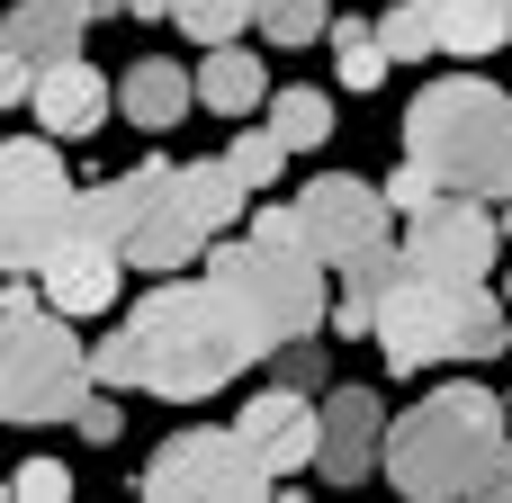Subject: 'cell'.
<instances>
[{"label": "cell", "mask_w": 512, "mask_h": 503, "mask_svg": "<svg viewBox=\"0 0 512 503\" xmlns=\"http://www.w3.org/2000/svg\"><path fill=\"white\" fill-rule=\"evenodd\" d=\"M252 360H261V351H252L243 324L216 306V288H207V279H171V288H153V297L90 351V387H108V396L144 387V396H162V405H198V396L234 387Z\"/></svg>", "instance_id": "cell-1"}, {"label": "cell", "mask_w": 512, "mask_h": 503, "mask_svg": "<svg viewBox=\"0 0 512 503\" xmlns=\"http://www.w3.org/2000/svg\"><path fill=\"white\" fill-rule=\"evenodd\" d=\"M369 333L387 351V369L423 378L432 360H495L504 333V297L486 279H432V270H387L378 279V306H369Z\"/></svg>", "instance_id": "cell-2"}, {"label": "cell", "mask_w": 512, "mask_h": 503, "mask_svg": "<svg viewBox=\"0 0 512 503\" xmlns=\"http://www.w3.org/2000/svg\"><path fill=\"white\" fill-rule=\"evenodd\" d=\"M495 441H504V396L459 378V387H432L414 414H387L378 468L396 495L450 503V495H477V468L495 459Z\"/></svg>", "instance_id": "cell-3"}, {"label": "cell", "mask_w": 512, "mask_h": 503, "mask_svg": "<svg viewBox=\"0 0 512 503\" xmlns=\"http://www.w3.org/2000/svg\"><path fill=\"white\" fill-rule=\"evenodd\" d=\"M405 162H423L441 189H468L486 207L512 198V99L477 72L423 81L405 108Z\"/></svg>", "instance_id": "cell-4"}, {"label": "cell", "mask_w": 512, "mask_h": 503, "mask_svg": "<svg viewBox=\"0 0 512 503\" xmlns=\"http://www.w3.org/2000/svg\"><path fill=\"white\" fill-rule=\"evenodd\" d=\"M81 387H90V342L72 333V315H54L27 288V270H0V423L18 432L63 423Z\"/></svg>", "instance_id": "cell-5"}, {"label": "cell", "mask_w": 512, "mask_h": 503, "mask_svg": "<svg viewBox=\"0 0 512 503\" xmlns=\"http://www.w3.org/2000/svg\"><path fill=\"white\" fill-rule=\"evenodd\" d=\"M207 288H216V306L243 324V342L252 351H279V342H297V333H324V261L306 252V243H216V261H207Z\"/></svg>", "instance_id": "cell-6"}, {"label": "cell", "mask_w": 512, "mask_h": 503, "mask_svg": "<svg viewBox=\"0 0 512 503\" xmlns=\"http://www.w3.org/2000/svg\"><path fill=\"white\" fill-rule=\"evenodd\" d=\"M234 216H243V180H234L225 162H171V171L153 180L144 216L126 225L117 261H126V270H153V279H171V270H189V261H198Z\"/></svg>", "instance_id": "cell-7"}, {"label": "cell", "mask_w": 512, "mask_h": 503, "mask_svg": "<svg viewBox=\"0 0 512 503\" xmlns=\"http://www.w3.org/2000/svg\"><path fill=\"white\" fill-rule=\"evenodd\" d=\"M72 225V180L54 135H9L0 144V270H36Z\"/></svg>", "instance_id": "cell-8"}, {"label": "cell", "mask_w": 512, "mask_h": 503, "mask_svg": "<svg viewBox=\"0 0 512 503\" xmlns=\"http://www.w3.org/2000/svg\"><path fill=\"white\" fill-rule=\"evenodd\" d=\"M135 495H153V503H270V468L234 441V423H198V432H171L153 450Z\"/></svg>", "instance_id": "cell-9"}, {"label": "cell", "mask_w": 512, "mask_h": 503, "mask_svg": "<svg viewBox=\"0 0 512 503\" xmlns=\"http://www.w3.org/2000/svg\"><path fill=\"white\" fill-rule=\"evenodd\" d=\"M495 243H504V234H495L486 198H468V189H432V198L414 207L396 261H405V270H432V279H486V270H495Z\"/></svg>", "instance_id": "cell-10"}, {"label": "cell", "mask_w": 512, "mask_h": 503, "mask_svg": "<svg viewBox=\"0 0 512 503\" xmlns=\"http://www.w3.org/2000/svg\"><path fill=\"white\" fill-rule=\"evenodd\" d=\"M378 441H387V405L369 387H324L315 396V468L333 486H360L378 477Z\"/></svg>", "instance_id": "cell-11"}, {"label": "cell", "mask_w": 512, "mask_h": 503, "mask_svg": "<svg viewBox=\"0 0 512 503\" xmlns=\"http://www.w3.org/2000/svg\"><path fill=\"white\" fill-rule=\"evenodd\" d=\"M27 108H36V126H45L54 144H90V135L108 126L117 90L99 81V63H81V54H54V63H36V81H27Z\"/></svg>", "instance_id": "cell-12"}, {"label": "cell", "mask_w": 512, "mask_h": 503, "mask_svg": "<svg viewBox=\"0 0 512 503\" xmlns=\"http://www.w3.org/2000/svg\"><path fill=\"white\" fill-rule=\"evenodd\" d=\"M234 441L270 468V486H288V477L315 459V396H297V387H261V396L234 414Z\"/></svg>", "instance_id": "cell-13"}, {"label": "cell", "mask_w": 512, "mask_h": 503, "mask_svg": "<svg viewBox=\"0 0 512 503\" xmlns=\"http://www.w3.org/2000/svg\"><path fill=\"white\" fill-rule=\"evenodd\" d=\"M117 270H126V261H117L108 243H90V234L63 225V243L36 261V297L81 324V315H108V306H117Z\"/></svg>", "instance_id": "cell-14"}, {"label": "cell", "mask_w": 512, "mask_h": 503, "mask_svg": "<svg viewBox=\"0 0 512 503\" xmlns=\"http://www.w3.org/2000/svg\"><path fill=\"white\" fill-rule=\"evenodd\" d=\"M162 171H171V162H153V153H144L135 171H117V180H99V189H72V234H90V243H108V252H117V243H126V225L144 216V198H153V180H162Z\"/></svg>", "instance_id": "cell-15"}, {"label": "cell", "mask_w": 512, "mask_h": 503, "mask_svg": "<svg viewBox=\"0 0 512 503\" xmlns=\"http://www.w3.org/2000/svg\"><path fill=\"white\" fill-rule=\"evenodd\" d=\"M117 108L144 126V135H171L189 108H198V90H189V63H162V54H135L126 63V81H117Z\"/></svg>", "instance_id": "cell-16"}, {"label": "cell", "mask_w": 512, "mask_h": 503, "mask_svg": "<svg viewBox=\"0 0 512 503\" xmlns=\"http://www.w3.org/2000/svg\"><path fill=\"white\" fill-rule=\"evenodd\" d=\"M189 90H198V108H216V117H252V108L270 99V63L225 36V45H207V63L189 72Z\"/></svg>", "instance_id": "cell-17"}, {"label": "cell", "mask_w": 512, "mask_h": 503, "mask_svg": "<svg viewBox=\"0 0 512 503\" xmlns=\"http://www.w3.org/2000/svg\"><path fill=\"white\" fill-rule=\"evenodd\" d=\"M432 18V45L441 54H495L512 45V0H414Z\"/></svg>", "instance_id": "cell-18"}, {"label": "cell", "mask_w": 512, "mask_h": 503, "mask_svg": "<svg viewBox=\"0 0 512 503\" xmlns=\"http://www.w3.org/2000/svg\"><path fill=\"white\" fill-rule=\"evenodd\" d=\"M81 9H63V0H18L9 18H0V45H18L27 63H54V54H81Z\"/></svg>", "instance_id": "cell-19"}, {"label": "cell", "mask_w": 512, "mask_h": 503, "mask_svg": "<svg viewBox=\"0 0 512 503\" xmlns=\"http://www.w3.org/2000/svg\"><path fill=\"white\" fill-rule=\"evenodd\" d=\"M261 108H270V135H279L288 153H315V144H333V99H324V90L288 81V90H270Z\"/></svg>", "instance_id": "cell-20"}, {"label": "cell", "mask_w": 512, "mask_h": 503, "mask_svg": "<svg viewBox=\"0 0 512 503\" xmlns=\"http://www.w3.org/2000/svg\"><path fill=\"white\" fill-rule=\"evenodd\" d=\"M324 36H333V72H342V90H378V81H387V45H378V27L333 18Z\"/></svg>", "instance_id": "cell-21"}, {"label": "cell", "mask_w": 512, "mask_h": 503, "mask_svg": "<svg viewBox=\"0 0 512 503\" xmlns=\"http://www.w3.org/2000/svg\"><path fill=\"white\" fill-rule=\"evenodd\" d=\"M252 27H261L270 45H288V54H297V45H315V36L333 27V0H261V9H252Z\"/></svg>", "instance_id": "cell-22"}, {"label": "cell", "mask_w": 512, "mask_h": 503, "mask_svg": "<svg viewBox=\"0 0 512 503\" xmlns=\"http://www.w3.org/2000/svg\"><path fill=\"white\" fill-rule=\"evenodd\" d=\"M252 9H261V0H171V18H180L198 45H225V36H243V27H252Z\"/></svg>", "instance_id": "cell-23"}, {"label": "cell", "mask_w": 512, "mask_h": 503, "mask_svg": "<svg viewBox=\"0 0 512 503\" xmlns=\"http://www.w3.org/2000/svg\"><path fill=\"white\" fill-rule=\"evenodd\" d=\"M225 171H234L243 189H270V180L288 171V144H279L270 126H252V135H234V153H225Z\"/></svg>", "instance_id": "cell-24"}, {"label": "cell", "mask_w": 512, "mask_h": 503, "mask_svg": "<svg viewBox=\"0 0 512 503\" xmlns=\"http://www.w3.org/2000/svg\"><path fill=\"white\" fill-rule=\"evenodd\" d=\"M378 45H387V63H432V18H423L414 0H396V9L378 18Z\"/></svg>", "instance_id": "cell-25"}, {"label": "cell", "mask_w": 512, "mask_h": 503, "mask_svg": "<svg viewBox=\"0 0 512 503\" xmlns=\"http://www.w3.org/2000/svg\"><path fill=\"white\" fill-rule=\"evenodd\" d=\"M261 360H270V387L324 396V351H315V333H297V342H279V351H261Z\"/></svg>", "instance_id": "cell-26"}, {"label": "cell", "mask_w": 512, "mask_h": 503, "mask_svg": "<svg viewBox=\"0 0 512 503\" xmlns=\"http://www.w3.org/2000/svg\"><path fill=\"white\" fill-rule=\"evenodd\" d=\"M63 423H81V441H90V450H108V441L126 432V414H117V396H108V387H81Z\"/></svg>", "instance_id": "cell-27"}, {"label": "cell", "mask_w": 512, "mask_h": 503, "mask_svg": "<svg viewBox=\"0 0 512 503\" xmlns=\"http://www.w3.org/2000/svg\"><path fill=\"white\" fill-rule=\"evenodd\" d=\"M9 495L18 503H72V468H63V459H27V468L9 477Z\"/></svg>", "instance_id": "cell-28"}, {"label": "cell", "mask_w": 512, "mask_h": 503, "mask_svg": "<svg viewBox=\"0 0 512 503\" xmlns=\"http://www.w3.org/2000/svg\"><path fill=\"white\" fill-rule=\"evenodd\" d=\"M432 189H441V180H432V171H423V162H405V171H396V180H387V189H378V198H387V207H405V216H414V207H423V198H432Z\"/></svg>", "instance_id": "cell-29"}, {"label": "cell", "mask_w": 512, "mask_h": 503, "mask_svg": "<svg viewBox=\"0 0 512 503\" xmlns=\"http://www.w3.org/2000/svg\"><path fill=\"white\" fill-rule=\"evenodd\" d=\"M27 81H36V63H27L18 45H0V108H18V99H27Z\"/></svg>", "instance_id": "cell-30"}, {"label": "cell", "mask_w": 512, "mask_h": 503, "mask_svg": "<svg viewBox=\"0 0 512 503\" xmlns=\"http://www.w3.org/2000/svg\"><path fill=\"white\" fill-rule=\"evenodd\" d=\"M477 495H495V503H512V432L495 441V459L477 468Z\"/></svg>", "instance_id": "cell-31"}, {"label": "cell", "mask_w": 512, "mask_h": 503, "mask_svg": "<svg viewBox=\"0 0 512 503\" xmlns=\"http://www.w3.org/2000/svg\"><path fill=\"white\" fill-rule=\"evenodd\" d=\"M126 18H171V0H126Z\"/></svg>", "instance_id": "cell-32"}, {"label": "cell", "mask_w": 512, "mask_h": 503, "mask_svg": "<svg viewBox=\"0 0 512 503\" xmlns=\"http://www.w3.org/2000/svg\"><path fill=\"white\" fill-rule=\"evenodd\" d=\"M63 9H81V18H108V9H126V0H63Z\"/></svg>", "instance_id": "cell-33"}, {"label": "cell", "mask_w": 512, "mask_h": 503, "mask_svg": "<svg viewBox=\"0 0 512 503\" xmlns=\"http://www.w3.org/2000/svg\"><path fill=\"white\" fill-rule=\"evenodd\" d=\"M504 333H512V279H504Z\"/></svg>", "instance_id": "cell-34"}]
</instances>
